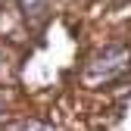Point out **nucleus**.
Wrapping results in <instances>:
<instances>
[{"instance_id": "f257e3e1", "label": "nucleus", "mask_w": 131, "mask_h": 131, "mask_svg": "<svg viewBox=\"0 0 131 131\" xmlns=\"http://www.w3.org/2000/svg\"><path fill=\"white\" fill-rule=\"evenodd\" d=\"M19 6L25 13V19H31V22H38L44 16V0H19Z\"/></svg>"}]
</instances>
